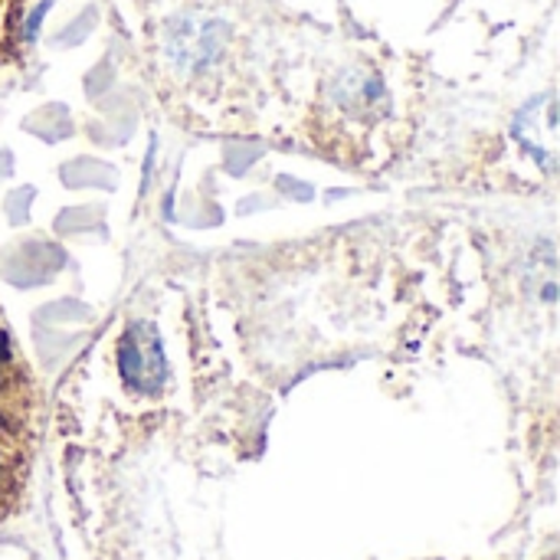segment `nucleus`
Returning <instances> with one entry per match:
<instances>
[{"label":"nucleus","mask_w":560,"mask_h":560,"mask_svg":"<svg viewBox=\"0 0 560 560\" xmlns=\"http://www.w3.org/2000/svg\"><path fill=\"white\" fill-rule=\"evenodd\" d=\"M10 476H13V466H10V453L7 446L0 443V499L10 492Z\"/></svg>","instance_id":"nucleus-4"},{"label":"nucleus","mask_w":560,"mask_h":560,"mask_svg":"<svg viewBox=\"0 0 560 560\" xmlns=\"http://www.w3.org/2000/svg\"><path fill=\"white\" fill-rule=\"evenodd\" d=\"M118 374L135 394H161L167 381V358L161 348V335L151 322L138 318L125 328L118 341Z\"/></svg>","instance_id":"nucleus-3"},{"label":"nucleus","mask_w":560,"mask_h":560,"mask_svg":"<svg viewBox=\"0 0 560 560\" xmlns=\"http://www.w3.org/2000/svg\"><path fill=\"white\" fill-rule=\"evenodd\" d=\"M233 46V26L207 10H177L158 33V56L164 69L187 85L217 79L220 69H226Z\"/></svg>","instance_id":"nucleus-1"},{"label":"nucleus","mask_w":560,"mask_h":560,"mask_svg":"<svg viewBox=\"0 0 560 560\" xmlns=\"http://www.w3.org/2000/svg\"><path fill=\"white\" fill-rule=\"evenodd\" d=\"M325 112L345 135H361L381 125V118L390 112V95L371 69H345L328 82L325 92Z\"/></svg>","instance_id":"nucleus-2"}]
</instances>
